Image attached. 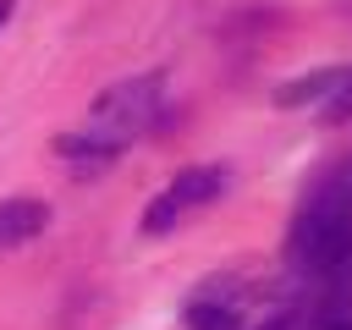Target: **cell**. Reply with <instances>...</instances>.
I'll return each mask as SVG.
<instances>
[{
	"label": "cell",
	"instance_id": "cell-1",
	"mask_svg": "<svg viewBox=\"0 0 352 330\" xmlns=\"http://www.w3.org/2000/svg\"><path fill=\"white\" fill-rule=\"evenodd\" d=\"M286 258L297 275L352 286V170H330L297 209Z\"/></svg>",
	"mask_w": 352,
	"mask_h": 330
},
{
	"label": "cell",
	"instance_id": "cell-2",
	"mask_svg": "<svg viewBox=\"0 0 352 330\" xmlns=\"http://www.w3.org/2000/svg\"><path fill=\"white\" fill-rule=\"evenodd\" d=\"M160 110V77H132L121 88H110L99 104H94V126L110 132L116 143H126L132 132H143Z\"/></svg>",
	"mask_w": 352,
	"mask_h": 330
},
{
	"label": "cell",
	"instance_id": "cell-3",
	"mask_svg": "<svg viewBox=\"0 0 352 330\" xmlns=\"http://www.w3.org/2000/svg\"><path fill=\"white\" fill-rule=\"evenodd\" d=\"M50 220L44 198H6L0 204V248H22L28 236H38Z\"/></svg>",
	"mask_w": 352,
	"mask_h": 330
},
{
	"label": "cell",
	"instance_id": "cell-4",
	"mask_svg": "<svg viewBox=\"0 0 352 330\" xmlns=\"http://www.w3.org/2000/svg\"><path fill=\"white\" fill-rule=\"evenodd\" d=\"M220 187H226V170H220V165H192V170H182V176L165 187V198L187 214V209H198V204L220 198Z\"/></svg>",
	"mask_w": 352,
	"mask_h": 330
},
{
	"label": "cell",
	"instance_id": "cell-5",
	"mask_svg": "<svg viewBox=\"0 0 352 330\" xmlns=\"http://www.w3.org/2000/svg\"><path fill=\"white\" fill-rule=\"evenodd\" d=\"M126 143H116L110 132H99V126H82V132H66V138H55V154H66V160H82V165H99V160H116Z\"/></svg>",
	"mask_w": 352,
	"mask_h": 330
},
{
	"label": "cell",
	"instance_id": "cell-6",
	"mask_svg": "<svg viewBox=\"0 0 352 330\" xmlns=\"http://www.w3.org/2000/svg\"><path fill=\"white\" fill-rule=\"evenodd\" d=\"M187 330H242V308L214 292H198L187 302Z\"/></svg>",
	"mask_w": 352,
	"mask_h": 330
},
{
	"label": "cell",
	"instance_id": "cell-7",
	"mask_svg": "<svg viewBox=\"0 0 352 330\" xmlns=\"http://www.w3.org/2000/svg\"><path fill=\"white\" fill-rule=\"evenodd\" d=\"M341 66H324V72H314V77H297V82H286L280 94H275V104H308V99H319V94H330V88H341Z\"/></svg>",
	"mask_w": 352,
	"mask_h": 330
},
{
	"label": "cell",
	"instance_id": "cell-8",
	"mask_svg": "<svg viewBox=\"0 0 352 330\" xmlns=\"http://www.w3.org/2000/svg\"><path fill=\"white\" fill-rule=\"evenodd\" d=\"M330 116H352V72L341 77V88L330 94Z\"/></svg>",
	"mask_w": 352,
	"mask_h": 330
},
{
	"label": "cell",
	"instance_id": "cell-9",
	"mask_svg": "<svg viewBox=\"0 0 352 330\" xmlns=\"http://www.w3.org/2000/svg\"><path fill=\"white\" fill-rule=\"evenodd\" d=\"M319 330H352V319H324Z\"/></svg>",
	"mask_w": 352,
	"mask_h": 330
},
{
	"label": "cell",
	"instance_id": "cell-10",
	"mask_svg": "<svg viewBox=\"0 0 352 330\" xmlns=\"http://www.w3.org/2000/svg\"><path fill=\"white\" fill-rule=\"evenodd\" d=\"M6 16H11V0H0V22H6Z\"/></svg>",
	"mask_w": 352,
	"mask_h": 330
}]
</instances>
